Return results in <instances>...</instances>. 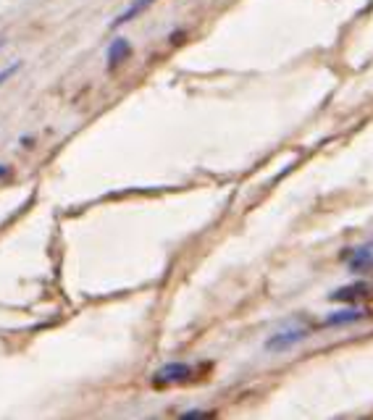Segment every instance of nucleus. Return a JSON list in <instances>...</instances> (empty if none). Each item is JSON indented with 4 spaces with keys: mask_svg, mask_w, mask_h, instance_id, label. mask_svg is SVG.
<instances>
[{
    "mask_svg": "<svg viewBox=\"0 0 373 420\" xmlns=\"http://www.w3.org/2000/svg\"><path fill=\"white\" fill-rule=\"evenodd\" d=\"M308 334H310V328L308 326H287V328H281L279 334H273L266 342V349L268 352H287V349H292V347H297L300 342H305L308 339Z\"/></svg>",
    "mask_w": 373,
    "mask_h": 420,
    "instance_id": "nucleus-1",
    "label": "nucleus"
},
{
    "mask_svg": "<svg viewBox=\"0 0 373 420\" xmlns=\"http://www.w3.org/2000/svg\"><path fill=\"white\" fill-rule=\"evenodd\" d=\"M189 376H192V365L174 360V363L163 365L158 373L153 376V381L158 383V386H166V383H182V381H186Z\"/></svg>",
    "mask_w": 373,
    "mask_h": 420,
    "instance_id": "nucleus-2",
    "label": "nucleus"
},
{
    "mask_svg": "<svg viewBox=\"0 0 373 420\" xmlns=\"http://www.w3.org/2000/svg\"><path fill=\"white\" fill-rule=\"evenodd\" d=\"M342 258H345V263L350 265V271H355V273L373 271V250H371V247L353 250V252H347V255H342Z\"/></svg>",
    "mask_w": 373,
    "mask_h": 420,
    "instance_id": "nucleus-3",
    "label": "nucleus"
},
{
    "mask_svg": "<svg viewBox=\"0 0 373 420\" xmlns=\"http://www.w3.org/2000/svg\"><path fill=\"white\" fill-rule=\"evenodd\" d=\"M371 292H373L371 284L355 281V284H350V287H342V289L331 292V297L328 299H334V302H355V299H360V297H368Z\"/></svg>",
    "mask_w": 373,
    "mask_h": 420,
    "instance_id": "nucleus-4",
    "label": "nucleus"
},
{
    "mask_svg": "<svg viewBox=\"0 0 373 420\" xmlns=\"http://www.w3.org/2000/svg\"><path fill=\"white\" fill-rule=\"evenodd\" d=\"M368 316L365 310H339V313H331V316L324 320V326L334 328V326H350V323H357Z\"/></svg>",
    "mask_w": 373,
    "mask_h": 420,
    "instance_id": "nucleus-5",
    "label": "nucleus"
},
{
    "mask_svg": "<svg viewBox=\"0 0 373 420\" xmlns=\"http://www.w3.org/2000/svg\"><path fill=\"white\" fill-rule=\"evenodd\" d=\"M131 53V45L126 42L124 37H119V40H113L111 42V47H108V66H119L124 61V58L129 56Z\"/></svg>",
    "mask_w": 373,
    "mask_h": 420,
    "instance_id": "nucleus-6",
    "label": "nucleus"
},
{
    "mask_svg": "<svg viewBox=\"0 0 373 420\" xmlns=\"http://www.w3.org/2000/svg\"><path fill=\"white\" fill-rule=\"evenodd\" d=\"M150 3H155V0H134V3H131L129 8L124 11L122 16H116V21H113L111 27H122V24H126V21H131V19H137V16H140L142 11L148 8Z\"/></svg>",
    "mask_w": 373,
    "mask_h": 420,
    "instance_id": "nucleus-7",
    "label": "nucleus"
},
{
    "mask_svg": "<svg viewBox=\"0 0 373 420\" xmlns=\"http://www.w3.org/2000/svg\"><path fill=\"white\" fill-rule=\"evenodd\" d=\"M19 66L21 64H13V66H8V68H3V71H0V84H6L11 79V76L16 74V71H19Z\"/></svg>",
    "mask_w": 373,
    "mask_h": 420,
    "instance_id": "nucleus-8",
    "label": "nucleus"
},
{
    "mask_svg": "<svg viewBox=\"0 0 373 420\" xmlns=\"http://www.w3.org/2000/svg\"><path fill=\"white\" fill-rule=\"evenodd\" d=\"M206 412L203 410H189V412H184V418H203Z\"/></svg>",
    "mask_w": 373,
    "mask_h": 420,
    "instance_id": "nucleus-9",
    "label": "nucleus"
},
{
    "mask_svg": "<svg viewBox=\"0 0 373 420\" xmlns=\"http://www.w3.org/2000/svg\"><path fill=\"white\" fill-rule=\"evenodd\" d=\"M6 174H8V168H6V166H0V176H6Z\"/></svg>",
    "mask_w": 373,
    "mask_h": 420,
    "instance_id": "nucleus-10",
    "label": "nucleus"
}]
</instances>
